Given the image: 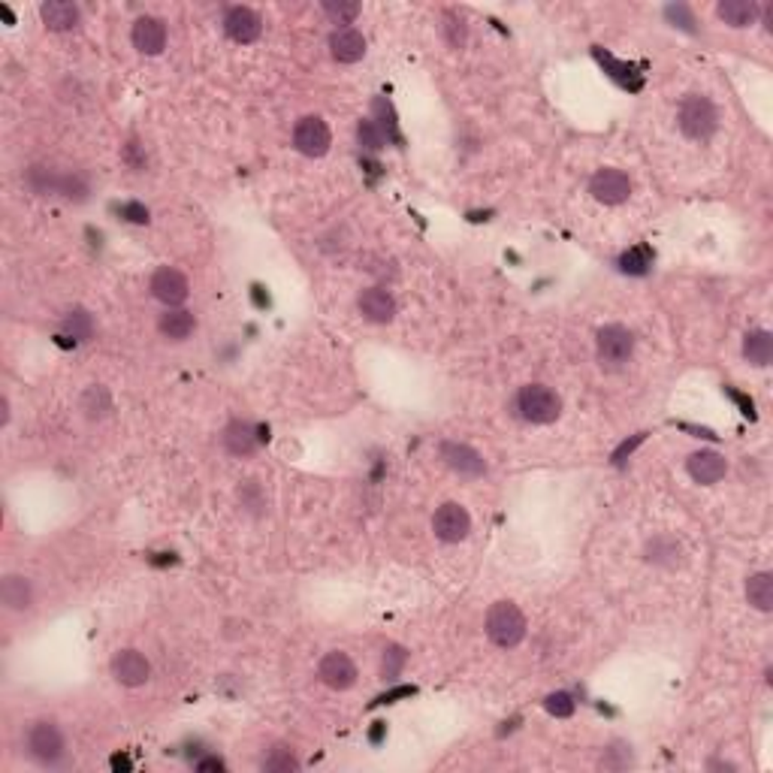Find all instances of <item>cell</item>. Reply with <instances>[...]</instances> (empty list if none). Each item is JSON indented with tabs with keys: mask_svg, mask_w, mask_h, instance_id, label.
<instances>
[{
	"mask_svg": "<svg viewBox=\"0 0 773 773\" xmlns=\"http://www.w3.org/2000/svg\"><path fill=\"white\" fill-rule=\"evenodd\" d=\"M323 13L342 28H351V22L360 15V4L356 0H323Z\"/></svg>",
	"mask_w": 773,
	"mask_h": 773,
	"instance_id": "cell-33",
	"label": "cell"
},
{
	"mask_svg": "<svg viewBox=\"0 0 773 773\" xmlns=\"http://www.w3.org/2000/svg\"><path fill=\"white\" fill-rule=\"evenodd\" d=\"M595 57H598V61H602L604 66H608L610 76L617 79L619 85H626V88H631V91L641 88V76H637V73H635V66H628V64L617 61V57H610L608 52H602V48H595Z\"/></svg>",
	"mask_w": 773,
	"mask_h": 773,
	"instance_id": "cell-31",
	"label": "cell"
},
{
	"mask_svg": "<svg viewBox=\"0 0 773 773\" xmlns=\"http://www.w3.org/2000/svg\"><path fill=\"white\" fill-rule=\"evenodd\" d=\"M40 15L48 31H73L79 24V6L66 4V0H48L40 6Z\"/></svg>",
	"mask_w": 773,
	"mask_h": 773,
	"instance_id": "cell-22",
	"label": "cell"
},
{
	"mask_svg": "<svg viewBox=\"0 0 773 773\" xmlns=\"http://www.w3.org/2000/svg\"><path fill=\"white\" fill-rule=\"evenodd\" d=\"M646 562L659 565V568H677V565H683V544L677 541V538L671 535H655L650 544H646Z\"/></svg>",
	"mask_w": 773,
	"mask_h": 773,
	"instance_id": "cell-21",
	"label": "cell"
},
{
	"mask_svg": "<svg viewBox=\"0 0 773 773\" xmlns=\"http://www.w3.org/2000/svg\"><path fill=\"white\" fill-rule=\"evenodd\" d=\"M263 442H269V429L254 426L251 420H230L227 426H224V435H221L224 451H227L230 456H239V460L251 456Z\"/></svg>",
	"mask_w": 773,
	"mask_h": 773,
	"instance_id": "cell-7",
	"label": "cell"
},
{
	"mask_svg": "<svg viewBox=\"0 0 773 773\" xmlns=\"http://www.w3.org/2000/svg\"><path fill=\"white\" fill-rule=\"evenodd\" d=\"M124 161H127L133 170H143V166H145V157L136 154V143H130L127 148H124Z\"/></svg>",
	"mask_w": 773,
	"mask_h": 773,
	"instance_id": "cell-41",
	"label": "cell"
},
{
	"mask_svg": "<svg viewBox=\"0 0 773 773\" xmlns=\"http://www.w3.org/2000/svg\"><path fill=\"white\" fill-rule=\"evenodd\" d=\"M743 356H746V363H752V365H768L770 363V356H773V336L768 329H752V332H746V338H743Z\"/></svg>",
	"mask_w": 773,
	"mask_h": 773,
	"instance_id": "cell-27",
	"label": "cell"
},
{
	"mask_svg": "<svg viewBox=\"0 0 773 773\" xmlns=\"http://www.w3.org/2000/svg\"><path fill=\"white\" fill-rule=\"evenodd\" d=\"M595 354L602 365L619 369V365H626L631 360V354H635V336H631V329L622 327V323H608V327H602L595 336Z\"/></svg>",
	"mask_w": 773,
	"mask_h": 773,
	"instance_id": "cell-5",
	"label": "cell"
},
{
	"mask_svg": "<svg viewBox=\"0 0 773 773\" xmlns=\"http://www.w3.org/2000/svg\"><path fill=\"white\" fill-rule=\"evenodd\" d=\"M24 755L43 770H57L66 764V737L52 719H37L24 731Z\"/></svg>",
	"mask_w": 773,
	"mask_h": 773,
	"instance_id": "cell-1",
	"label": "cell"
},
{
	"mask_svg": "<svg viewBox=\"0 0 773 773\" xmlns=\"http://www.w3.org/2000/svg\"><path fill=\"white\" fill-rule=\"evenodd\" d=\"M442 460L453 475L460 478H484L487 475V460L475 447L460 444V442H444L442 444Z\"/></svg>",
	"mask_w": 773,
	"mask_h": 773,
	"instance_id": "cell-13",
	"label": "cell"
},
{
	"mask_svg": "<svg viewBox=\"0 0 773 773\" xmlns=\"http://www.w3.org/2000/svg\"><path fill=\"white\" fill-rule=\"evenodd\" d=\"M110 671H112L115 683H121L127 689H139L152 680V662L139 650H119L112 655Z\"/></svg>",
	"mask_w": 773,
	"mask_h": 773,
	"instance_id": "cell-11",
	"label": "cell"
},
{
	"mask_svg": "<svg viewBox=\"0 0 773 773\" xmlns=\"http://www.w3.org/2000/svg\"><path fill=\"white\" fill-rule=\"evenodd\" d=\"M356 309L369 323H390L396 318V299L387 287H365L356 296Z\"/></svg>",
	"mask_w": 773,
	"mask_h": 773,
	"instance_id": "cell-15",
	"label": "cell"
},
{
	"mask_svg": "<svg viewBox=\"0 0 773 773\" xmlns=\"http://www.w3.org/2000/svg\"><path fill=\"white\" fill-rule=\"evenodd\" d=\"M91 194V181L82 170H61L57 179V197L70 199V203H85Z\"/></svg>",
	"mask_w": 773,
	"mask_h": 773,
	"instance_id": "cell-28",
	"label": "cell"
},
{
	"mask_svg": "<svg viewBox=\"0 0 773 773\" xmlns=\"http://www.w3.org/2000/svg\"><path fill=\"white\" fill-rule=\"evenodd\" d=\"M148 290H152V296L157 303H163L166 309H179L190 296V281L185 272L176 269V266H161L152 276V281H148Z\"/></svg>",
	"mask_w": 773,
	"mask_h": 773,
	"instance_id": "cell-9",
	"label": "cell"
},
{
	"mask_svg": "<svg viewBox=\"0 0 773 773\" xmlns=\"http://www.w3.org/2000/svg\"><path fill=\"white\" fill-rule=\"evenodd\" d=\"M318 677L321 683L332 689V692H347L354 683H356V664L347 653L342 650H332L321 659L318 664Z\"/></svg>",
	"mask_w": 773,
	"mask_h": 773,
	"instance_id": "cell-12",
	"label": "cell"
},
{
	"mask_svg": "<svg viewBox=\"0 0 773 773\" xmlns=\"http://www.w3.org/2000/svg\"><path fill=\"white\" fill-rule=\"evenodd\" d=\"M746 602L761 613L773 610V575L770 571H759V575H752L750 580H746Z\"/></svg>",
	"mask_w": 773,
	"mask_h": 773,
	"instance_id": "cell-26",
	"label": "cell"
},
{
	"mask_svg": "<svg viewBox=\"0 0 773 773\" xmlns=\"http://www.w3.org/2000/svg\"><path fill=\"white\" fill-rule=\"evenodd\" d=\"M529 622L514 602H496L487 610V637L498 650H517L526 641Z\"/></svg>",
	"mask_w": 773,
	"mask_h": 773,
	"instance_id": "cell-2",
	"label": "cell"
},
{
	"mask_svg": "<svg viewBox=\"0 0 773 773\" xmlns=\"http://www.w3.org/2000/svg\"><path fill=\"white\" fill-rule=\"evenodd\" d=\"M79 411L88 420H106L112 414V396L103 384H91L85 393L79 396Z\"/></svg>",
	"mask_w": 773,
	"mask_h": 773,
	"instance_id": "cell-25",
	"label": "cell"
},
{
	"mask_svg": "<svg viewBox=\"0 0 773 773\" xmlns=\"http://www.w3.org/2000/svg\"><path fill=\"white\" fill-rule=\"evenodd\" d=\"M716 13L731 28H746V24H755V19L761 15V6L755 0H722Z\"/></svg>",
	"mask_w": 773,
	"mask_h": 773,
	"instance_id": "cell-24",
	"label": "cell"
},
{
	"mask_svg": "<svg viewBox=\"0 0 773 773\" xmlns=\"http://www.w3.org/2000/svg\"><path fill=\"white\" fill-rule=\"evenodd\" d=\"M356 139H360V148L363 152H372V154H378L381 148H384V133L378 130V124L372 121V119H363L360 124H356Z\"/></svg>",
	"mask_w": 773,
	"mask_h": 773,
	"instance_id": "cell-34",
	"label": "cell"
},
{
	"mask_svg": "<svg viewBox=\"0 0 773 773\" xmlns=\"http://www.w3.org/2000/svg\"><path fill=\"white\" fill-rule=\"evenodd\" d=\"M0 604L10 613H24L33 604V584L24 575H6L0 580Z\"/></svg>",
	"mask_w": 773,
	"mask_h": 773,
	"instance_id": "cell-19",
	"label": "cell"
},
{
	"mask_svg": "<svg viewBox=\"0 0 773 773\" xmlns=\"http://www.w3.org/2000/svg\"><path fill=\"white\" fill-rule=\"evenodd\" d=\"M686 471H689V478H692L695 484L710 487V484H719V480L725 478L728 460L722 453H716V451H698V453H692L686 460Z\"/></svg>",
	"mask_w": 773,
	"mask_h": 773,
	"instance_id": "cell-16",
	"label": "cell"
},
{
	"mask_svg": "<svg viewBox=\"0 0 773 773\" xmlns=\"http://www.w3.org/2000/svg\"><path fill=\"white\" fill-rule=\"evenodd\" d=\"M544 707H547V713H553V716L565 719V716L575 713V698H571L568 692H553V695H547Z\"/></svg>",
	"mask_w": 773,
	"mask_h": 773,
	"instance_id": "cell-37",
	"label": "cell"
},
{
	"mask_svg": "<svg viewBox=\"0 0 773 773\" xmlns=\"http://www.w3.org/2000/svg\"><path fill=\"white\" fill-rule=\"evenodd\" d=\"M677 124H680V130H683V136L695 139V143H707L719 127V112L710 97L689 94L683 97V103H680Z\"/></svg>",
	"mask_w": 773,
	"mask_h": 773,
	"instance_id": "cell-4",
	"label": "cell"
},
{
	"mask_svg": "<svg viewBox=\"0 0 773 773\" xmlns=\"http://www.w3.org/2000/svg\"><path fill=\"white\" fill-rule=\"evenodd\" d=\"M641 442H644V432H641V435H635V438H631V442H626V444H622V447H619V451H617V453H613V462H617V465H619V462H622V460H626V456H628L631 451H635V447H637V444H641Z\"/></svg>",
	"mask_w": 773,
	"mask_h": 773,
	"instance_id": "cell-40",
	"label": "cell"
},
{
	"mask_svg": "<svg viewBox=\"0 0 773 773\" xmlns=\"http://www.w3.org/2000/svg\"><path fill=\"white\" fill-rule=\"evenodd\" d=\"M442 31H444V40H447V46H451V48H462V46H465V37H469V31H465V22L460 19V15L444 13Z\"/></svg>",
	"mask_w": 773,
	"mask_h": 773,
	"instance_id": "cell-36",
	"label": "cell"
},
{
	"mask_svg": "<svg viewBox=\"0 0 773 773\" xmlns=\"http://www.w3.org/2000/svg\"><path fill=\"white\" fill-rule=\"evenodd\" d=\"M197 768L199 770H221L224 761L221 759H203V761H197Z\"/></svg>",
	"mask_w": 773,
	"mask_h": 773,
	"instance_id": "cell-42",
	"label": "cell"
},
{
	"mask_svg": "<svg viewBox=\"0 0 773 773\" xmlns=\"http://www.w3.org/2000/svg\"><path fill=\"white\" fill-rule=\"evenodd\" d=\"M57 179H61V170L48 163H33L24 172V185L37 197H57Z\"/></svg>",
	"mask_w": 773,
	"mask_h": 773,
	"instance_id": "cell-23",
	"label": "cell"
},
{
	"mask_svg": "<svg viewBox=\"0 0 773 773\" xmlns=\"http://www.w3.org/2000/svg\"><path fill=\"white\" fill-rule=\"evenodd\" d=\"M130 40L136 46V52L143 55H161L166 48V24L154 15H143V19L133 22Z\"/></svg>",
	"mask_w": 773,
	"mask_h": 773,
	"instance_id": "cell-17",
	"label": "cell"
},
{
	"mask_svg": "<svg viewBox=\"0 0 773 773\" xmlns=\"http://www.w3.org/2000/svg\"><path fill=\"white\" fill-rule=\"evenodd\" d=\"M224 31H227V37L233 43L248 46V43H254V40H260L263 19L251 6H230V10L224 13Z\"/></svg>",
	"mask_w": 773,
	"mask_h": 773,
	"instance_id": "cell-14",
	"label": "cell"
},
{
	"mask_svg": "<svg viewBox=\"0 0 773 773\" xmlns=\"http://www.w3.org/2000/svg\"><path fill=\"white\" fill-rule=\"evenodd\" d=\"M296 768H299V759L287 746H276V750L263 759V770H269V773H290Z\"/></svg>",
	"mask_w": 773,
	"mask_h": 773,
	"instance_id": "cell-35",
	"label": "cell"
},
{
	"mask_svg": "<svg viewBox=\"0 0 773 773\" xmlns=\"http://www.w3.org/2000/svg\"><path fill=\"white\" fill-rule=\"evenodd\" d=\"M372 112H375V119H372V121L378 124V130L384 133L387 143L402 145V133H399V121H396V112H393V106H390V100L387 97H375Z\"/></svg>",
	"mask_w": 773,
	"mask_h": 773,
	"instance_id": "cell-29",
	"label": "cell"
},
{
	"mask_svg": "<svg viewBox=\"0 0 773 773\" xmlns=\"http://www.w3.org/2000/svg\"><path fill=\"white\" fill-rule=\"evenodd\" d=\"M432 531H435L438 541L444 544H460L469 538L471 531V517L460 502H444L442 508L432 514Z\"/></svg>",
	"mask_w": 773,
	"mask_h": 773,
	"instance_id": "cell-8",
	"label": "cell"
},
{
	"mask_svg": "<svg viewBox=\"0 0 773 773\" xmlns=\"http://www.w3.org/2000/svg\"><path fill=\"white\" fill-rule=\"evenodd\" d=\"M121 215L127 218L130 224H148V209L143 203H124L121 206Z\"/></svg>",
	"mask_w": 773,
	"mask_h": 773,
	"instance_id": "cell-39",
	"label": "cell"
},
{
	"mask_svg": "<svg viewBox=\"0 0 773 773\" xmlns=\"http://www.w3.org/2000/svg\"><path fill=\"white\" fill-rule=\"evenodd\" d=\"M514 411H517L526 423L547 426V423L559 420L562 399L547 384H526V387H520L517 396H514Z\"/></svg>",
	"mask_w": 773,
	"mask_h": 773,
	"instance_id": "cell-3",
	"label": "cell"
},
{
	"mask_svg": "<svg viewBox=\"0 0 773 773\" xmlns=\"http://www.w3.org/2000/svg\"><path fill=\"white\" fill-rule=\"evenodd\" d=\"M650 266H653V254H650V248H646V245L631 248V251H626L619 257V269L628 272V276H646V272H650Z\"/></svg>",
	"mask_w": 773,
	"mask_h": 773,
	"instance_id": "cell-32",
	"label": "cell"
},
{
	"mask_svg": "<svg viewBox=\"0 0 773 773\" xmlns=\"http://www.w3.org/2000/svg\"><path fill=\"white\" fill-rule=\"evenodd\" d=\"M329 55L338 64H356L365 55V37L356 28H336L329 33Z\"/></svg>",
	"mask_w": 773,
	"mask_h": 773,
	"instance_id": "cell-18",
	"label": "cell"
},
{
	"mask_svg": "<svg viewBox=\"0 0 773 773\" xmlns=\"http://www.w3.org/2000/svg\"><path fill=\"white\" fill-rule=\"evenodd\" d=\"M332 145L329 124L321 115H305L294 124V148L305 157H323Z\"/></svg>",
	"mask_w": 773,
	"mask_h": 773,
	"instance_id": "cell-6",
	"label": "cell"
},
{
	"mask_svg": "<svg viewBox=\"0 0 773 773\" xmlns=\"http://www.w3.org/2000/svg\"><path fill=\"white\" fill-rule=\"evenodd\" d=\"M64 336L73 338V342H88L94 336V318L85 312V309H70L64 314V323H61Z\"/></svg>",
	"mask_w": 773,
	"mask_h": 773,
	"instance_id": "cell-30",
	"label": "cell"
},
{
	"mask_svg": "<svg viewBox=\"0 0 773 773\" xmlns=\"http://www.w3.org/2000/svg\"><path fill=\"white\" fill-rule=\"evenodd\" d=\"M589 194L604 206H619L631 197V179L617 166H602L593 179H589Z\"/></svg>",
	"mask_w": 773,
	"mask_h": 773,
	"instance_id": "cell-10",
	"label": "cell"
},
{
	"mask_svg": "<svg viewBox=\"0 0 773 773\" xmlns=\"http://www.w3.org/2000/svg\"><path fill=\"white\" fill-rule=\"evenodd\" d=\"M157 332L170 342H185L197 332V318L194 312L188 309H166L161 318H157Z\"/></svg>",
	"mask_w": 773,
	"mask_h": 773,
	"instance_id": "cell-20",
	"label": "cell"
},
{
	"mask_svg": "<svg viewBox=\"0 0 773 773\" xmlns=\"http://www.w3.org/2000/svg\"><path fill=\"white\" fill-rule=\"evenodd\" d=\"M405 659H408V655H405L402 646H390V650H384V664H381V674H384V677H396L399 671H402Z\"/></svg>",
	"mask_w": 773,
	"mask_h": 773,
	"instance_id": "cell-38",
	"label": "cell"
}]
</instances>
